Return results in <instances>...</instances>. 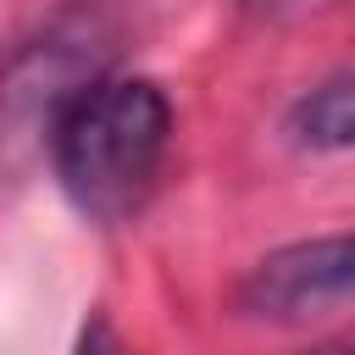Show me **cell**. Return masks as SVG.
Segmentation results:
<instances>
[{"instance_id": "4", "label": "cell", "mask_w": 355, "mask_h": 355, "mask_svg": "<svg viewBox=\"0 0 355 355\" xmlns=\"http://www.w3.org/2000/svg\"><path fill=\"white\" fill-rule=\"evenodd\" d=\"M72 355H128V344L111 333V322H105V316H94V322L78 333V349H72Z\"/></svg>"}, {"instance_id": "5", "label": "cell", "mask_w": 355, "mask_h": 355, "mask_svg": "<svg viewBox=\"0 0 355 355\" xmlns=\"http://www.w3.org/2000/svg\"><path fill=\"white\" fill-rule=\"evenodd\" d=\"M316 355H349V349H344V344H327V349H316Z\"/></svg>"}, {"instance_id": "1", "label": "cell", "mask_w": 355, "mask_h": 355, "mask_svg": "<svg viewBox=\"0 0 355 355\" xmlns=\"http://www.w3.org/2000/svg\"><path fill=\"white\" fill-rule=\"evenodd\" d=\"M44 139L67 200L89 222H122L166 161L172 105L150 78H89L50 116Z\"/></svg>"}, {"instance_id": "2", "label": "cell", "mask_w": 355, "mask_h": 355, "mask_svg": "<svg viewBox=\"0 0 355 355\" xmlns=\"http://www.w3.org/2000/svg\"><path fill=\"white\" fill-rule=\"evenodd\" d=\"M349 272H355L349 233L272 250L239 283V311L255 322H305L322 311H344L349 305Z\"/></svg>"}, {"instance_id": "3", "label": "cell", "mask_w": 355, "mask_h": 355, "mask_svg": "<svg viewBox=\"0 0 355 355\" xmlns=\"http://www.w3.org/2000/svg\"><path fill=\"white\" fill-rule=\"evenodd\" d=\"M288 133L305 150H349V139H355V89H349V72H333L327 83H316L311 94H300L294 111H288Z\"/></svg>"}]
</instances>
